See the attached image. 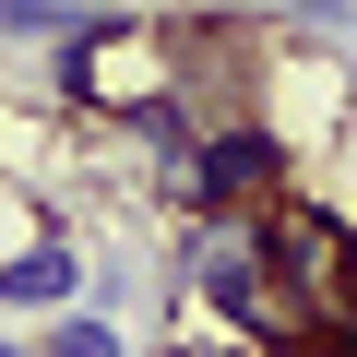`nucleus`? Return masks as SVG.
<instances>
[{
	"label": "nucleus",
	"mask_w": 357,
	"mask_h": 357,
	"mask_svg": "<svg viewBox=\"0 0 357 357\" xmlns=\"http://www.w3.org/2000/svg\"><path fill=\"white\" fill-rule=\"evenodd\" d=\"M60 298H84V250L72 238H36V250L0 262V310H60Z\"/></svg>",
	"instance_id": "nucleus-3"
},
{
	"label": "nucleus",
	"mask_w": 357,
	"mask_h": 357,
	"mask_svg": "<svg viewBox=\"0 0 357 357\" xmlns=\"http://www.w3.org/2000/svg\"><path fill=\"white\" fill-rule=\"evenodd\" d=\"M96 24V0H0V48H60Z\"/></svg>",
	"instance_id": "nucleus-4"
},
{
	"label": "nucleus",
	"mask_w": 357,
	"mask_h": 357,
	"mask_svg": "<svg viewBox=\"0 0 357 357\" xmlns=\"http://www.w3.org/2000/svg\"><path fill=\"white\" fill-rule=\"evenodd\" d=\"M0 357H24V345H0Z\"/></svg>",
	"instance_id": "nucleus-6"
},
{
	"label": "nucleus",
	"mask_w": 357,
	"mask_h": 357,
	"mask_svg": "<svg viewBox=\"0 0 357 357\" xmlns=\"http://www.w3.org/2000/svg\"><path fill=\"white\" fill-rule=\"evenodd\" d=\"M178 286H191L238 345H298L286 333V298H274V274H262V227H191V250H178Z\"/></svg>",
	"instance_id": "nucleus-2"
},
{
	"label": "nucleus",
	"mask_w": 357,
	"mask_h": 357,
	"mask_svg": "<svg viewBox=\"0 0 357 357\" xmlns=\"http://www.w3.org/2000/svg\"><path fill=\"white\" fill-rule=\"evenodd\" d=\"M48 357H131V345H119L107 321H60V333H48Z\"/></svg>",
	"instance_id": "nucleus-5"
},
{
	"label": "nucleus",
	"mask_w": 357,
	"mask_h": 357,
	"mask_svg": "<svg viewBox=\"0 0 357 357\" xmlns=\"http://www.w3.org/2000/svg\"><path fill=\"white\" fill-rule=\"evenodd\" d=\"M167 191L191 203V227H250L262 203H286V191H298L286 131H262V119H215V131L191 143V167L167 178Z\"/></svg>",
	"instance_id": "nucleus-1"
}]
</instances>
